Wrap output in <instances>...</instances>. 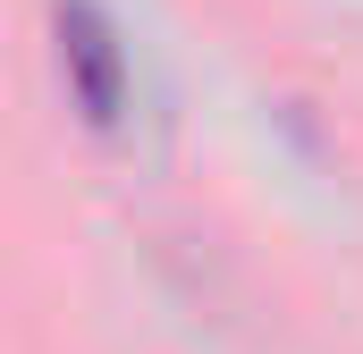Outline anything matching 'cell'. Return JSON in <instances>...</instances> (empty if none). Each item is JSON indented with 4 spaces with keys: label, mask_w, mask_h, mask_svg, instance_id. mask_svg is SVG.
I'll return each mask as SVG.
<instances>
[{
    "label": "cell",
    "mask_w": 363,
    "mask_h": 354,
    "mask_svg": "<svg viewBox=\"0 0 363 354\" xmlns=\"http://www.w3.org/2000/svg\"><path fill=\"white\" fill-rule=\"evenodd\" d=\"M51 51H60V76L77 93V110L93 127H118L127 118V42H118V25L93 0H60L51 8Z\"/></svg>",
    "instance_id": "cell-1"
}]
</instances>
